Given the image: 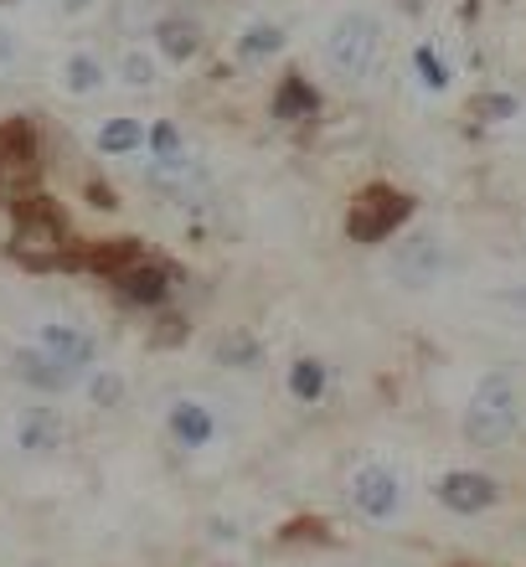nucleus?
I'll use <instances>...</instances> for the list:
<instances>
[{
  "label": "nucleus",
  "mask_w": 526,
  "mask_h": 567,
  "mask_svg": "<svg viewBox=\"0 0 526 567\" xmlns=\"http://www.w3.org/2000/svg\"><path fill=\"white\" fill-rule=\"evenodd\" d=\"M516 423H522V403H516L512 377L506 372L485 377L465 408V439L475 449H501L516 433Z\"/></svg>",
  "instance_id": "nucleus-1"
},
{
  "label": "nucleus",
  "mask_w": 526,
  "mask_h": 567,
  "mask_svg": "<svg viewBox=\"0 0 526 567\" xmlns=\"http://www.w3.org/2000/svg\"><path fill=\"white\" fill-rule=\"evenodd\" d=\"M377 52H382V27L367 11L336 16L331 31H326V68L336 78H347V83H361V78L372 73Z\"/></svg>",
  "instance_id": "nucleus-2"
},
{
  "label": "nucleus",
  "mask_w": 526,
  "mask_h": 567,
  "mask_svg": "<svg viewBox=\"0 0 526 567\" xmlns=\"http://www.w3.org/2000/svg\"><path fill=\"white\" fill-rule=\"evenodd\" d=\"M408 212H413V202H408L403 192H392V186H367L347 212V233H351V243H382L408 223Z\"/></svg>",
  "instance_id": "nucleus-3"
},
{
  "label": "nucleus",
  "mask_w": 526,
  "mask_h": 567,
  "mask_svg": "<svg viewBox=\"0 0 526 567\" xmlns=\"http://www.w3.org/2000/svg\"><path fill=\"white\" fill-rule=\"evenodd\" d=\"M62 243H68V227H62V212L47 207V196H31L16 212V254L27 264H58Z\"/></svg>",
  "instance_id": "nucleus-4"
},
{
  "label": "nucleus",
  "mask_w": 526,
  "mask_h": 567,
  "mask_svg": "<svg viewBox=\"0 0 526 567\" xmlns=\"http://www.w3.org/2000/svg\"><path fill=\"white\" fill-rule=\"evenodd\" d=\"M351 506H357L367 522H388V516H398V506H403V485H398V475H392L388 464H367V470L351 475Z\"/></svg>",
  "instance_id": "nucleus-5"
},
{
  "label": "nucleus",
  "mask_w": 526,
  "mask_h": 567,
  "mask_svg": "<svg viewBox=\"0 0 526 567\" xmlns=\"http://www.w3.org/2000/svg\"><path fill=\"white\" fill-rule=\"evenodd\" d=\"M439 274H444V248L434 233H419L392 254V279L403 289H429V284H439Z\"/></svg>",
  "instance_id": "nucleus-6"
},
{
  "label": "nucleus",
  "mask_w": 526,
  "mask_h": 567,
  "mask_svg": "<svg viewBox=\"0 0 526 567\" xmlns=\"http://www.w3.org/2000/svg\"><path fill=\"white\" fill-rule=\"evenodd\" d=\"M439 501L450 511H465V516H475V511L496 506V480L491 475H475V470H454V475L439 480Z\"/></svg>",
  "instance_id": "nucleus-7"
},
{
  "label": "nucleus",
  "mask_w": 526,
  "mask_h": 567,
  "mask_svg": "<svg viewBox=\"0 0 526 567\" xmlns=\"http://www.w3.org/2000/svg\"><path fill=\"white\" fill-rule=\"evenodd\" d=\"M16 377L31 382V388H42V392H62L78 382V367H68V361H58L52 351L37 346V351H16Z\"/></svg>",
  "instance_id": "nucleus-8"
},
{
  "label": "nucleus",
  "mask_w": 526,
  "mask_h": 567,
  "mask_svg": "<svg viewBox=\"0 0 526 567\" xmlns=\"http://www.w3.org/2000/svg\"><path fill=\"white\" fill-rule=\"evenodd\" d=\"M27 176H37V140H31L27 124H6L0 130V181L16 186Z\"/></svg>",
  "instance_id": "nucleus-9"
},
{
  "label": "nucleus",
  "mask_w": 526,
  "mask_h": 567,
  "mask_svg": "<svg viewBox=\"0 0 526 567\" xmlns=\"http://www.w3.org/2000/svg\"><path fill=\"white\" fill-rule=\"evenodd\" d=\"M37 341H42V351H52L58 361H68V367H89L93 361V341L73 326H42Z\"/></svg>",
  "instance_id": "nucleus-10"
},
{
  "label": "nucleus",
  "mask_w": 526,
  "mask_h": 567,
  "mask_svg": "<svg viewBox=\"0 0 526 567\" xmlns=\"http://www.w3.org/2000/svg\"><path fill=\"white\" fill-rule=\"evenodd\" d=\"M155 37H161V52H166L171 62L196 58V47H202V27L186 21V16H166V21L155 27Z\"/></svg>",
  "instance_id": "nucleus-11"
},
{
  "label": "nucleus",
  "mask_w": 526,
  "mask_h": 567,
  "mask_svg": "<svg viewBox=\"0 0 526 567\" xmlns=\"http://www.w3.org/2000/svg\"><path fill=\"white\" fill-rule=\"evenodd\" d=\"M212 429H217V423H212V413L202 403H176L171 408V433H176L186 449L212 444Z\"/></svg>",
  "instance_id": "nucleus-12"
},
{
  "label": "nucleus",
  "mask_w": 526,
  "mask_h": 567,
  "mask_svg": "<svg viewBox=\"0 0 526 567\" xmlns=\"http://www.w3.org/2000/svg\"><path fill=\"white\" fill-rule=\"evenodd\" d=\"M114 284H120V295L130 299V305H161V299L171 295L166 269H124Z\"/></svg>",
  "instance_id": "nucleus-13"
},
{
  "label": "nucleus",
  "mask_w": 526,
  "mask_h": 567,
  "mask_svg": "<svg viewBox=\"0 0 526 567\" xmlns=\"http://www.w3.org/2000/svg\"><path fill=\"white\" fill-rule=\"evenodd\" d=\"M274 109H279V120L305 124V120H316L320 99H316V89H310V83H305L300 73H289V78H285V89H279V99H274Z\"/></svg>",
  "instance_id": "nucleus-14"
},
{
  "label": "nucleus",
  "mask_w": 526,
  "mask_h": 567,
  "mask_svg": "<svg viewBox=\"0 0 526 567\" xmlns=\"http://www.w3.org/2000/svg\"><path fill=\"white\" fill-rule=\"evenodd\" d=\"M16 433H21V449H58L62 444V423L52 419V413H27Z\"/></svg>",
  "instance_id": "nucleus-15"
},
{
  "label": "nucleus",
  "mask_w": 526,
  "mask_h": 567,
  "mask_svg": "<svg viewBox=\"0 0 526 567\" xmlns=\"http://www.w3.org/2000/svg\"><path fill=\"white\" fill-rule=\"evenodd\" d=\"M62 83H68V93H99L104 89V68H99L89 52H78V58H68V68H62Z\"/></svg>",
  "instance_id": "nucleus-16"
},
{
  "label": "nucleus",
  "mask_w": 526,
  "mask_h": 567,
  "mask_svg": "<svg viewBox=\"0 0 526 567\" xmlns=\"http://www.w3.org/2000/svg\"><path fill=\"white\" fill-rule=\"evenodd\" d=\"M140 140H145V130L135 120H109L99 130V150L104 155H130V150H140Z\"/></svg>",
  "instance_id": "nucleus-17"
},
{
  "label": "nucleus",
  "mask_w": 526,
  "mask_h": 567,
  "mask_svg": "<svg viewBox=\"0 0 526 567\" xmlns=\"http://www.w3.org/2000/svg\"><path fill=\"white\" fill-rule=\"evenodd\" d=\"M279 47H285V31H279V27H248L238 37V58L243 62H258V58H274Z\"/></svg>",
  "instance_id": "nucleus-18"
},
{
  "label": "nucleus",
  "mask_w": 526,
  "mask_h": 567,
  "mask_svg": "<svg viewBox=\"0 0 526 567\" xmlns=\"http://www.w3.org/2000/svg\"><path fill=\"white\" fill-rule=\"evenodd\" d=\"M289 388H295V398H300V403H316L320 392H326V367H320V361H295Z\"/></svg>",
  "instance_id": "nucleus-19"
},
{
  "label": "nucleus",
  "mask_w": 526,
  "mask_h": 567,
  "mask_svg": "<svg viewBox=\"0 0 526 567\" xmlns=\"http://www.w3.org/2000/svg\"><path fill=\"white\" fill-rule=\"evenodd\" d=\"M120 78L130 83V89H151L155 78H161V68H155L151 52H124V58H120Z\"/></svg>",
  "instance_id": "nucleus-20"
},
{
  "label": "nucleus",
  "mask_w": 526,
  "mask_h": 567,
  "mask_svg": "<svg viewBox=\"0 0 526 567\" xmlns=\"http://www.w3.org/2000/svg\"><path fill=\"white\" fill-rule=\"evenodd\" d=\"M223 367H258V341L254 336H227L223 341Z\"/></svg>",
  "instance_id": "nucleus-21"
},
{
  "label": "nucleus",
  "mask_w": 526,
  "mask_h": 567,
  "mask_svg": "<svg viewBox=\"0 0 526 567\" xmlns=\"http://www.w3.org/2000/svg\"><path fill=\"white\" fill-rule=\"evenodd\" d=\"M419 73H423V83H429V89H444V83H450V73L439 68V58L429 52V47L419 52Z\"/></svg>",
  "instance_id": "nucleus-22"
},
{
  "label": "nucleus",
  "mask_w": 526,
  "mask_h": 567,
  "mask_svg": "<svg viewBox=\"0 0 526 567\" xmlns=\"http://www.w3.org/2000/svg\"><path fill=\"white\" fill-rule=\"evenodd\" d=\"M120 398H124V382H120V377H99V382H93V403H99V408L120 403Z\"/></svg>",
  "instance_id": "nucleus-23"
},
{
  "label": "nucleus",
  "mask_w": 526,
  "mask_h": 567,
  "mask_svg": "<svg viewBox=\"0 0 526 567\" xmlns=\"http://www.w3.org/2000/svg\"><path fill=\"white\" fill-rule=\"evenodd\" d=\"M151 145H155V155H181V135L171 130V124H155Z\"/></svg>",
  "instance_id": "nucleus-24"
},
{
  "label": "nucleus",
  "mask_w": 526,
  "mask_h": 567,
  "mask_svg": "<svg viewBox=\"0 0 526 567\" xmlns=\"http://www.w3.org/2000/svg\"><path fill=\"white\" fill-rule=\"evenodd\" d=\"M11 68H16V31L0 27V78L11 73Z\"/></svg>",
  "instance_id": "nucleus-25"
},
{
  "label": "nucleus",
  "mask_w": 526,
  "mask_h": 567,
  "mask_svg": "<svg viewBox=\"0 0 526 567\" xmlns=\"http://www.w3.org/2000/svg\"><path fill=\"white\" fill-rule=\"evenodd\" d=\"M501 305H506V310H516V315H526V289H506V295H501Z\"/></svg>",
  "instance_id": "nucleus-26"
},
{
  "label": "nucleus",
  "mask_w": 526,
  "mask_h": 567,
  "mask_svg": "<svg viewBox=\"0 0 526 567\" xmlns=\"http://www.w3.org/2000/svg\"><path fill=\"white\" fill-rule=\"evenodd\" d=\"M89 6H93V0H62V11H73V16H78V11H89Z\"/></svg>",
  "instance_id": "nucleus-27"
}]
</instances>
